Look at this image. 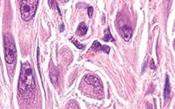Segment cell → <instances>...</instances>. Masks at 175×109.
<instances>
[{
	"instance_id": "obj_15",
	"label": "cell",
	"mask_w": 175,
	"mask_h": 109,
	"mask_svg": "<svg viewBox=\"0 0 175 109\" xmlns=\"http://www.w3.org/2000/svg\"><path fill=\"white\" fill-rule=\"evenodd\" d=\"M64 30V25H61V32H62Z\"/></svg>"
},
{
	"instance_id": "obj_3",
	"label": "cell",
	"mask_w": 175,
	"mask_h": 109,
	"mask_svg": "<svg viewBox=\"0 0 175 109\" xmlns=\"http://www.w3.org/2000/svg\"><path fill=\"white\" fill-rule=\"evenodd\" d=\"M4 49L6 62L8 64L14 63L16 59V47L13 39L10 34L4 35Z\"/></svg>"
},
{
	"instance_id": "obj_11",
	"label": "cell",
	"mask_w": 175,
	"mask_h": 109,
	"mask_svg": "<svg viewBox=\"0 0 175 109\" xmlns=\"http://www.w3.org/2000/svg\"><path fill=\"white\" fill-rule=\"evenodd\" d=\"M48 5H49V7L51 9H56L58 11V12L61 14V12H60V9L58 7V5L56 3V0H48Z\"/></svg>"
},
{
	"instance_id": "obj_8",
	"label": "cell",
	"mask_w": 175,
	"mask_h": 109,
	"mask_svg": "<svg viewBox=\"0 0 175 109\" xmlns=\"http://www.w3.org/2000/svg\"><path fill=\"white\" fill-rule=\"evenodd\" d=\"M88 32V26L84 24V23H81L77 28L76 31V34L79 36H84Z\"/></svg>"
},
{
	"instance_id": "obj_5",
	"label": "cell",
	"mask_w": 175,
	"mask_h": 109,
	"mask_svg": "<svg viewBox=\"0 0 175 109\" xmlns=\"http://www.w3.org/2000/svg\"><path fill=\"white\" fill-rule=\"evenodd\" d=\"M121 35L125 41H129L131 39V36H132V29L128 26H123L121 29Z\"/></svg>"
},
{
	"instance_id": "obj_10",
	"label": "cell",
	"mask_w": 175,
	"mask_h": 109,
	"mask_svg": "<svg viewBox=\"0 0 175 109\" xmlns=\"http://www.w3.org/2000/svg\"><path fill=\"white\" fill-rule=\"evenodd\" d=\"M102 39L106 42H114L115 39H113L112 35L110 34V32H109V29L107 28L105 31H104V37L102 38Z\"/></svg>"
},
{
	"instance_id": "obj_2",
	"label": "cell",
	"mask_w": 175,
	"mask_h": 109,
	"mask_svg": "<svg viewBox=\"0 0 175 109\" xmlns=\"http://www.w3.org/2000/svg\"><path fill=\"white\" fill-rule=\"evenodd\" d=\"M38 0H22L20 4L21 17L25 21L31 20L36 12Z\"/></svg>"
},
{
	"instance_id": "obj_16",
	"label": "cell",
	"mask_w": 175,
	"mask_h": 109,
	"mask_svg": "<svg viewBox=\"0 0 175 109\" xmlns=\"http://www.w3.org/2000/svg\"><path fill=\"white\" fill-rule=\"evenodd\" d=\"M61 1L62 2V3H66V2H68V0H61Z\"/></svg>"
},
{
	"instance_id": "obj_1",
	"label": "cell",
	"mask_w": 175,
	"mask_h": 109,
	"mask_svg": "<svg viewBox=\"0 0 175 109\" xmlns=\"http://www.w3.org/2000/svg\"><path fill=\"white\" fill-rule=\"evenodd\" d=\"M35 89V82L33 76L31 66L28 63L22 65L20 81H19V92L20 95H27L33 92Z\"/></svg>"
},
{
	"instance_id": "obj_13",
	"label": "cell",
	"mask_w": 175,
	"mask_h": 109,
	"mask_svg": "<svg viewBox=\"0 0 175 109\" xmlns=\"http://www.w3.org/2000/svg\"><path fill=\"white\" fill-rule=\"evenodd\" d=\"M88 14H89V18L92 17V15H93V7L89 6V7L88 8Z\"/></svg>"
},
{
	"instance_id": "obj_12",
	"label": "cell",
	"mask_w": 175,
	"mask_h": 109,
	"mask_svg": "<svg viewBox=\"0 0 175 109\" xmlns=\"http://www.w3.org/2000/svg\"><path fill=\"white\" fill-rule=\"evenodd\" d=\"M70 41H71L77 48H79V49H83V48H84V46L82 45V44H80L79 41H77L75 38H71V39H70Z\"/></svg>"
},
{
	"instance_id": "obj_7",
	"label": "cell",
	"mask_w": 175,
	"mask_h": 109,
	"mask_svg": "<svg viewBox=\"0 0 175 109\" xmlns=\"http://www.w3.org/2000/svg\"><path fill=\"white\" fill-rule=\"evenodd\" d=\"M92 49L93 50H96V51H102L104 52L105 53H109V51H110V48L108 46H102L98 41H95L93 43V46H92Z\"/></svg>"
},
{
	"instance_id": "obj_9",
	"label": "cell",
	"mask_w": 175,
	"mask_h": 109,
	"mask_svg": "<svg viewBox=\"0 0 175 109\" xmlns=\"http://www.w3.org/2000/svg\"><path fill=\"white\" fill-rule=\"evenodd\" d=\"M169 94H170V82H169V77L168 75H166L165 83V90H164V97L165 100L167 99Z\"/></svg>"
},
{
	"instance_id": "obj_4",
	"label": "cell",
	"mask_w": 175,
	"mask_h": 109,
	"mask_svg": "<svg viewBox=\"0 0 175 109\" xmlns=\"http://www.w3.org/2000/svg\"><path fill=\"white\" fill-rule=\"evenodd\" d=\"M84 81H85L87 84L91 85V86H93L96 87V88H100V89H102V87L100 79H99L98 78H96V76H93V75H90V74L86 75V76L84 77Z\"/></svg>"
},
{
	"instance_id": "obj_6",
	"label": "cell",
	"mask_w": 175,
	"mask_h": 109,
	"mask_svg": "<svg viewBox=\"0 0 175 109\" xmlns=\"http://www.w3.org/2000/svg\"><path fill=\"white\" fill-rule=\"evenodd\" d=\"M49 72H50V79H51V80H52V83H53L54 86L58 85V80H59V72H58L57 69L54 66V65L51 66Z\"/></svg>"
},
{
	"instance_id": "obj_14",
	"label": "cell",
	"mask_w": 175,
	"mask_h": 109,
	"mask_svg": "<svg viewBox=\"0 0 175 109\" xmlns=\"http://www.w3.org/2000/svg\"><path fill=\"white\" fill-rule=\"evenodd\" d=\"M150 66H151V69H155V68H156V67H155V64H154V61H153L152 59L151 60V63H150Z\"/></svg>"
}]
</instances>
